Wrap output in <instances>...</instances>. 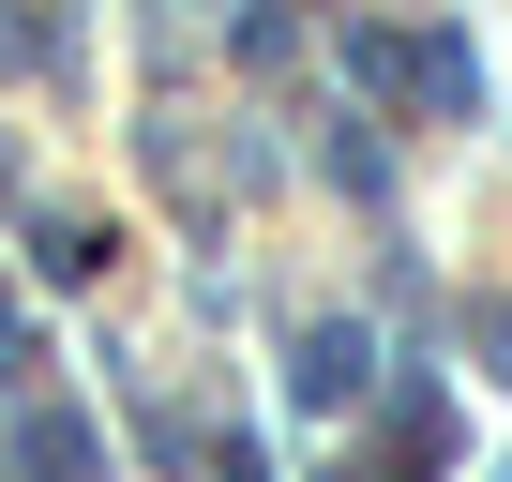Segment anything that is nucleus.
Returning a JSON list of instances; mask_svg holds the SVG:
<instances>
[{"mask_svg": "<svg viewBox=\"0 0 512 482\" xmlns=\"http://www.w3.org/2000/svg\"><path fill=\"white\" fill-rule=\"evenodd\" d=\"M347 482H422V467H377V452H362V467H347Z\"/></svg>", "mask_w": 512, "mask_h": 482, "instance_id": "nucleus-4", "label": "nucleus"}, {"mask_svg": "<svg viewBox=\"0 0 512 482\" xmlns=\"http://www.w3.org/2000/svg\"><path fill=\"white\" fill-rule=\"evenodd\" d=\"M302 392H317V407L362 392V332H317V347H302Z\"/></svg>", "mask_w": 512, "mask_h": 482, "instance_id": "nucleus-2", "label": "nucleus"}, {"mask_svg": "<svg viewBox=\"0 0 512 482\" xmlns=\"http://www.w3.org/2000/svg\"><path fill=\"white\" fill-rule=\"evenodd\" d=\"M0 377H46V347H31V317L0 302Z\"/></svg>", "mask_w": 512, "mask_h": 482, "instance_id": "nucleus-3", "label": "nucleus"}, {"mask_svg": "<svg viewBox=\"0 0 512 482\" xmlns=\"http://www.w3.org/2000/svg\"><path fill=\"white\" fill-rule=\"evenodd\" d=\"M0 181H16V166H0Z\"/></svg>", "mask_w": 512, "mask_h": 482, "instance_id": "nucleus-5", "label": "nucleus"}, {"mask_svg": "<svg viewBox=\"0 0 512 482\" xmlns=\"http://www.w3.org/2000/svg\"><path fill=\"white\" fill-rule=\"evenodd\" d=\"M0 482H91V422H16Z\"/></svg>", "mask_w": 512, "mask_h": 482, "instance_id": "nucleus-1", "label": "nucleus"}]
</instances>
